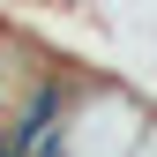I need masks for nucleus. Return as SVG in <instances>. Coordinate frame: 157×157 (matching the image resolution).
Wrapping results in <instances>:
<instances>
[{"instance_id": "1", "label": "nucleus", "mask_w": 157, "mask_h": 157, "mask_svg": "<svg viewBox=\"0 0 157 157\" xmlns=\"http://www.w3.org/2000/svg\"><path fill=\"white\" fill-rule=\"evenodd\" d=\"M157 120V97L135 75L112 67H75V90L52 127V157H135V142Z\"/></svg>"}, {"instance_id": "2", "label": "nucleus", "mask_w": 157, "mask_h": 157, "mask_svg": "<svg viewBox=\"0 0 157 157\" xmlns=\"http://www.w3.org/2000/svg\"><path fill=\"white\" fill-rule=\"evenodd\" d=\"M135 157H157V120H150V135H142V142H135Z\"/></svg>"}]
</instances>
